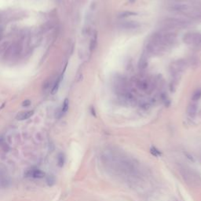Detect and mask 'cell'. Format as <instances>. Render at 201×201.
Wrapping results in <instances>:
<instances>
[{"mask_svg":"<svg viewBox=\"0 0 201 201\" xmlns=\"http://www.w3.org/2000/svg\"><path fill=\"white\" fill-rule=\"evenodd\" d=\"M101 164L109 174L130 181H135L141 177L140 165L136 160L116 148H109L102 151Z\"/></svg>","mask_w":201,"mask_h":201,"instance_id":"6da1fadb","label":"cell"},{"mask_svg":"<svg viewBox=\"0 0 201 201\" xmlns=\"http://www.w3.org/2000/svg\"><path fill=\"white\" fill-rule=\"evenodd\" d=\"M178 171L181 178L192 188H197L201 185V177L199 173L191 167L181 164L178 168Z\"/></svg>","mask_w":201,"mask_h":201,"instance_id":"7a4b0ae2","label":"cell"},{"mask_svg":"<svg viewBox=\"0 0 201 201\" xmlns=\"http://www.w3.org/2000/svg\"><path fill=\"white\" fill-rule=\"evenodd\" d=\"M190 23L189 21L184 20L181 18H167L163 21L164 30H171L176 28H187Z\"/></svg>","mask_w":201,"mask_h":201,"instance_id":"3957f363","label":"cell"},{"mask_svg":"<svg viewBox=\"0 0 201 201\" xmlns=\"http://www.w3.org/2000/svg\"><path fill=\"white\" fill-rule=\"evenodd\" d=\"M22 51V46L19 43H14L13 44H10L8 49L5 53L4 57L11 59V58H17L19 57Z\"/></svg>","mask_w":201,"mask_h":201,"instance_id":"277c9868","label":"cell"},{"mask_svg":"<svg viewBox=\"0 0 201 201\" xmlns=\"http://www.w3.org/2000/svg\"><path fill=\"white\" fill-rule=\"evenodd\" d=\"M186 68V62L184 60H177L171 65L170 71L174 77H177Z\"/></svg>","mask_w":201,"mask_h":201,"instance_id":"5b68a950","label":"cell"},{"mask_svg":"<svg viewBox=\"0 0 201 201\" xmlns=\"http://www.w3.org/2000/svg\"><path fill=\"white\" fill-rule=\"evenodd\" d=\"M11 184V179L7 169L3 164H0V186L2 188L9 187Z\"/></svg>","mask_w":201,"mask_h":201,"instance_id":"8992f818","label":"cell"},{"mask_svg":"<svg viewBox=\"0 0 201 201\" xmlns=\"http://www.w3.org/2000/svg\"><path fill=\"white\" fill-rule=\"evenodd\" d=\"M183 41L187 44L201 45L200 33H187L183 36Z\"/></svg>","mask_w":201,"mask_h":201,"instance_id":"52a82bcc","label":"cell"},{"mask_svg":"<svg viewBox=\"0 0 201 201\" xmlns=\"http://www.w3.org/2000/svg\"><path fill=\"white\" fill-rule=\"evenodd\" d=\"M26 177H32L34 178H43L45 177L46 174L41 170L36 168H32L28 169L25 173Z\"/></svg>","mask_w":201,"mask_h":201,"instance_id":"ba28073f","label":"cell"},{"mask_svg":"<svg viewBox=\"0 0 201 201\" xmlns=\"http://www.w3.org/2000/svg\"><path fill=\"white\" fill-rule=\"evenodd\" d=\"M137 87L140 89L141 91L148 92V90L151 89L152 84H151L149 81L146 80V79H140V80H138L137 82Z\"/></svg>","mask_w":201,"mask_h":201,"instance_id":"9c48e42d","label":"cell"},{"mask_svg":"<svg viewBox=\"0 0 201 201\" xmlns=\"http://www.w3.org/2000/svg\"><path fill=\"white\" fill-rule=\"evenodd\" d=\"M198 106L196 103H191L189 104L187 108V115L190 119H194L197 114Z\"/></svg>","mask_w":201,"mask_h":201,"instance_id":"30bf717a","label":"cell"},{"mask_svg":"<svg viewBox=\"0 0 201 201\" xmlns=\"http://www.w3.org/2000/svg\"><path fill=\"white\" fill-rule=\"evenodd\" d=\"M121 28H125V29H134V28H138L140 24H138V22L136 21H123L120 24Z\"/></svg>","mask_w":201,"mask_h":201,"instance_id":"8fae6325","label":"cell"},{"mask_svg":"<svg viewBox=\"0 0 201 201\" xmlns=\"http://www.w3.org/2000/svg\"><path fill=\"white\" fill-rule=\"evenodd\" d=\"M34 114V111H27V112H21L17 115L16 119L18 120H25L30 117L32 116Z\"/></svg>","mask_w":201,"mask_h":201,"instance_id":"7c38bea8","label":"cell"},{"mask_svg":"<svg viewBox=\"0 0 201 201\" xmlns=\"http://www.w3.org/2000/svg\"><path fill=\"white\" fill-rule=\"evenodd\" d=\"M148 66V56L146 53H143L138 61V67L140 69H145Z\"/></svg>","mask_w":201,"mask_h":201,"instance_id":"4fadbf2b","label":"cell"},{"mask_svg":"<svg viewBox=\"0 0 201 201\" xmlns=\"http://www.w3.org/2000/svg\"><path fill=\"white\" fill-rule=\"evenodd\" d=\"M53 84H54V83H53L52 78H49V79H46V80L43 83V91H49V88H50V86H51L52 89H53Z\"/></svg>","mask_w":201,"mask_h":201,"instance_id":"5bb4252c","label":"cell"},{"mask_svg":"<svg viewBox=\"0 0 201 201\" xmlns=\"http://www.w3.org/2000/svg\"><path fill=\"white\" fill-rule=\"evenodd\" d=\"M0 148H2L4 152H8L10 150V146L6 143L5 138L2 136L0 137Z\"/></svg>","mask_w":201,"mask_h":201,"instance_id":"9a60e30c","label":"cell"},{"mask_svg":"<svg viewBox=\"0 0 201 201\" xmlns=\"http://www.w3.org/2000/svg\"><path fill=\"white\" fill-rule=\"evenodd\" d=\"M61 78H62V75H61L60 77H58L57 79V80L54 82V84H53V89L51 90L52 91V94H54L55 93L57 92V90H58V88H59V86H60V83H61Z\"/></svg>","mask_w":201,"mask_h":201,"instance_id":"2e32d148","label":"cell"},{"mask_svg":"<svg viewBox=\"0 0 201 201\" xmlns=\"http://www.w3.org/2000/svg\"><path fill=\"white\" fill-rule=\"evenodd\" d=\"M97 35L95 34L94 36H93V38L91 40V43H90V49L91 51H94L97 46Z\"/></svg>","mask_w":201,"mask_h":201,"instance_id":"e0dca14e","label":"cell"},{"mask_svg":"<svg viewBox=\"0 0 201 201\" xmlns=\"http://www.w3.org/2000/svg\"><path fill=\"white\" fill-rule=\"evenodd\" d=\"M65 164V156L63 153H59L57 156V164L60 168H62Z\"/></svg>","mask_w":201,"mask_h":201,"instance_id":"ac0fdd59","label":"cell"},{"mask_svg":"<svg viewBox=\"0 0 201 201\" xmlns=\"http://www.w3.org/2000/svg\"><path fill=\"white\" fill-rule=\"evenodd\" d=\"M69 99L66 98L65 101H64L63 105H62V109H61V113H62V114L66 113L68 111V109H69Z\"/></svg>","mask_w":201,"mask_h":201,"instance_id":"d6986e66","label":"cell"},{"mask_svg":"<svg viewBox=\"0 0 201 201\" xmlns=\"http://www.w3.org/2000/svg\"><path fill=\"white\" fill-rule=\"evenodd\" d=\"M200 97H201V91L200 90H198V91H196L195 92H194L192 99H193V101H198L199 98H200Z\"/></svg>","mask_w":201,"mask_h":201,"instance_id":"ffe728a7","label":"cell"},{"mask_svg":"<svg viewBox=\"0 0 201 201\" xmlns=\"http://www.w3.org/2000/svg\"><path fill=\"white\" fill-rule=\"evenodd\" d=\"M135 13H132V12H129V11H123L121 14H119V18H126V17L129 16H132V15H134Z\"/></svg>","mask_w":201,"mask_h":201,"instance_id":"44dd1931","label":"cell"},{"mask_svg":"<svg viewBox=\"0 0 201 201\" xmlns=\"http://www.w3.org/2000/svg\"><path fill=\"white\" fill-rule=\"evenodd\" d=\"M46 181H47V183L49 184V185H52L54 184V181H55V180H54V177H53V176H49Z\"/></svg>","mask_w":201,"mask_h":201,"instance_id":"7402d4cb","label":"cell"},{"mask_svg":"<svg viewBox=\"0 0 201 201\" xmlns=\"http://www.w3.org/2000/svg\"><path fill=\"white\" fill-rule=\"evenodd\" d=\"M31 104V101L29 100H26L25 101L23 102V106H28Z\"/></svg>","mask_w":201,"mask_h":201,"instance_id":"603a6c76","label":"cell"},{"mask_svg":"<svg viewBox=\"0 0 201 201\" xmlns=\"http://www.w3.org/2000/svg\"><path fill=\"white\" fill-rule=\"evenodd\" d=\"M1 38H2V30L0 29V40H1Z\"/></svg>","mask_w":201,"mask_h":201,"instance_id":"cb8c5ba5","label":"cell"},{"mask_svg":"<svg viewBox=\"0 0 201 201\" xmlns=\"http://www.w3.org/2000/svg\"><path fill=\"white\" fill-rule=\"evenodd\" d=\"M134 1H135V0H130V2H134Z\"/></svg>","mask_w":201,"mask_h":201,"instance_id":"d4e9b609","label":"cell"},{"mask_svg":"<svg viewBox=\"0 0 201 201\" xmlns=\"http://www.w3.org/2000/svg\"><path fill=\"white\" fill-rule=\"evenodd\" d=\"M200 158H201V157H200Z\"/></svg>","mask_w":201,"mask_h":201,"instance_id":"484cf974","label":"cell"}]
</instances>
